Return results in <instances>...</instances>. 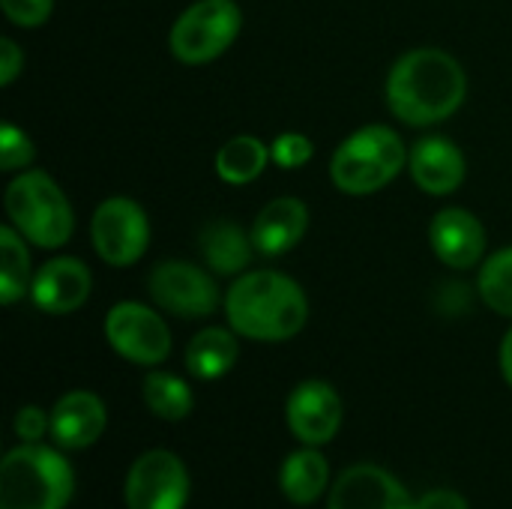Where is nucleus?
Segmentation results:
<instances>
[{"label": "nucleus", "mask_w": 512, "mask_h": 509, "mask_svg": "<svg viewBox=\"0 0 512 509\" xmlns=\"http://www.w3.org/2000/svg\"><path fill=\"white\" fill-rule=\"evenodd\" d=\"M468 93L462 63L441 48L402 54L387 75V105L408 126H432L459 111Z\"/></svg>", "instance_id": "obj_1"}, {"label": "nucleus", "mask_w": 512, "mask_h": 509, "mask_svg": "<svg viewBox=\"0 0 512 509\" xmlns=\"http://www.w3.org/2000/svg\"><path fill=\"white\" fill-rule=\"evenodd\" d=\"M225 315L231 330L243 339L285 342L306 327L309 300L294 279L276 270H255L231 285Z\"/></svg>", "instance_id": "obj_2"}, {"label": "nucleus", "mask_w": 512, "mask_h": 509, "mask_svg": "<svg viewBox=\"0 0 512 509\" xmlns=\"http://www.w3.org/2000/svg\"><path fill=\"white\" fill-rule=\"evenodd\" d=\"M75 492L69 462L45 444H21L0 465V509H66Z\"/></svg>", "instance_id": "obj_3"}, {"label": "nucleus", "mask_w": 512, "mask_h": 509, "mask_svg": "<svg viewBox=\"0 0 512 509\" xmlns=\"http://www.w3.org/2000/svg\"><path fill=\"white\" fill-rule=\"evenodd\" d=\"M408 162L405 141L390 126H363L339 144L330 177L345 195H372L393 183Z\"/></svg>", "instance_id": "obj_4"}, {"label": "nucleus", "mask_w": 512, "mask_h": 509, "mask_svg": "<svg viewBox=\"0 0 512 509\" xmlns=\"http://www.w3.org/2000/svg\"><path fill=\"white\" fill-rule=\"evenodd\" d=\"M6 213L21 237L42 249H60L75 228L66 195L42 171H24L6 186Z\"/></svg>", "instance_id": "obj_5"}, {"label": "nucleus", "mask_w": 512, "mask_h": 509, "mask_svg": "<svg viewBox=\"0 0 512 509\" xmlns=\"http://www.w3.org/2000/svg\"><path fill=\"white\" fill-rule=\"evenodd\" d=\"M243 27V15L234 0L192 3L171 27V51L180 63L201 66L231 48Z\"/></svg>", "instance_id": "obj_6"}, {"label": "nucleus", "mask_w": 512, "mask_h": 509, "mask_svg": "<svg viewBox=\"0 0 512 509\" xmlns=\"http://www.w3.org/2000/svg\"><path fill=\"white\" fill-rule=\"evenodd\" d=\"M96 255L111 267H132L150 243V222L141 204L114 195L102 201L90 222Z\"/></svg>", "instance_id": "obj_7"}, {"label": "nucleus", "mask_w": 512, "mask_h": 509, "mask_svg": "<svg viewBox=\"0 0 512 509\" xmlns=\"http://www.w3.org/2000/svg\"><path fill=\"white\" fill-rule=\"evenodd\" d=\"M108 345L135 366H159L171 354V333L162 315L141 303H117L105 318Z\"/></svg>", "instance_id": "obj_8"}, {"label": "nucleus", "mask_w": 512, "mask_h": 509, "mask_svg": "<svg viewBox=\"0 0 512 509\" xmlns=\"http://www.w3.org/2000/svg\"><path fill=\"white\" fill-rule=\"evenodd\" d=\"M189 501V471L180 456L150 450L138 456L126 474L129 509H183Z\"/></svg>", "instance_id": "obj_9"}, {"label": "nucleus", "mask_w": 512, "mask_h": 509, "mask_svg": "<svg viewBox=\"0 0 512 509\" xmlns=\"http://www.w3.org/2000/svg\"><path fill=\"white\" fill-rule=\"evenodd\" d=\"M150 297L177 318H207L219 306V288L210 273L186 261H162L150 273Z\"/></svg>", "instance_id": "obj_10"}, {"label": "nucleus", "mask_w": 512, "mask_h": 509, "mask_svg": "<svg viewBox=\"0 0 512 509\" xmlns=\"http://www.w3.org/2000/svg\"><path fill=\"white\" fill-rule=\"evenodd\" d=\"M285 420L303 447H324L342 426V399L324 381H303L288 396Z\"/></svg>", "instance_id": "obj_11"}, {"label": "nucleus", "mask_w": 512, "mask_h": 509, "mask_svg": "<svg viewBox=\"0 0 512 509\" xmlns=\"http://www.w3.org/2000/svg\"><path fill=\"white\" fill-rule=\"evenodd\" d=\"M327 509H417L405 486L381 465H351L330 489Z\"/></svg>", "instance_id": "obj_12"}, {"label": "nucleus", "mask_w": 512, "mask_h": 509, "mask_svg": "<svg viewBox=\"0 0 512 509\" xmlns=\"http://www.w3.org/2000/svg\"><path fill=\"white\" fill-rule=\"evenodd\" d=\"M429 240L435 255L456 270H471L486 252V231L480 219L462 207H447L432 219Z\"/></svg>", "instance_id": "obj_13"}, {"label": "nucleus", "mask_w": 512, "mask_h": 509, "mask_svg": "<svg viewBox=\"0 0 512 509\" xmlns=\"http://www.w3.org/2000/svg\"><path fill=\"white\" fill-rule=\"evenodd\" d=\"M90 270L78 258H54L45 267H39L30 297L33 303L48 315H69L81 309L90 297Z\"/></svg>", "instance_id": "obj_14"}, {"label": "nucleus", "mask_w": 512, "mask_h": 509, "mask_svg": "<svg viewBox=\"0 0 512 509\" xmlns=\"http://www.w3.org/2000/svg\"><path fill=\"white\" fill-rule=\"evenodd\" d=\"M108 414L96 393L72 390L51 408V438L63 450H87L105 432Z\"/></svg>", "instance_id": "obj_15"}, {"label": "nucleus", "mask_w": 512, "mask_h": 509, "mask_svg": "<svg viewBox=\"0 0 512 509\" xmlns=\"http://www.w3.org/2000/svg\"><path fill=\"white\" fill-rule=\"evenodd\" d=\"M408 168L414 183L429 195H450L465 180V156L462 150L441 135L423 138L408 153Z\"/></svg>", "instance_id": "obj_16"}, {"label": "nucleus", "mask_w": 512, "mask_h": 509, "mask_svg": "<svg viewBox=\"0 0 512 509\" xmlns=\"http://www.w3.org/2000/svg\"><path fill=\"white\" fill-rule=\"evenodd\" d=\"M306 228H309L306 204L300 198H276L258 213L249 237L258 255L276 258L291 252L303 240Z\"/></svg>", "instance_id": "obj_17"}, {"label": "nucleus", "mask_w": 512, "mask_h": 509, "mask_svg": "<svg viewBox=\"0 0 512 509\" xmlns=\"http://www.w3.org/2000/svg\"><path fill=\"white\" fill-rule=\"evenodd\" d=\"M201 255L207 261V267L219 276H234L240 270L249 267L252 261V237L243 234L240 225L228 222V219H213L201 228Z\"/></svg>", "instance_id": "obj_18"}, {"label": "nucleus", "mask_w": 512, "mask_h": 509, "mask_svg": "<svg viewBox=\"0 0 512 509\" xmlns=\"http://www.w3.org/2000/svg\"><path fill=\"white\" fill-rule=\"evenodd\" d=\"M279 489L297 507L315 504L330 489V465L318 453V447H303V450L291 453L282 462V468H279Z\"/></svg>", "instance_id": "obj_19"}, {"label": "nucleus", "mask_w": 512, "mask_h": 509, "mask_svg": "<svg viewBox=\"0 0 512 509\" xmlns=\"http://www.w3.org/2000/svg\"><path fill=\"white\" fill-rule=\"evenodd\" d=\"M240 357V345L234 330H222V327H207L201 330L189 348H186V369L198 378V381H216L225 378L234 363Z\"/></svg>", "instance_id": "obj_20"}, {"label": "nucleus", "mask_w": 512, "mask_h": 509, "mask_svg": "<svg viewBox=\"0 0 512 509\" xmlns=\"http://www.w3.org/2000/svg\"><path fill=\"white\" fill-rule=\"evenodd\" d=\"M267 159H270V150L264 147V141H258L255 135H237L225 147H219L216 174L231 186H243L264 174Z\"/></svg>", "instance_id": "obj_21"}, {"label": "nucleus", "mask_w": 512, "mask_h": 509, "mask_svg": "<svg viewBox=\"0 0 512 509\" xmlns=\"http://www.w3.org/2000/svg\"><path fill=\"white\" fill-rule=\"evenodd\" d=\"M141 396H144V405L159 420H168V423L186 420L195 405L192 387L171 372H150L141 384Z\"/></svg>", "instance_id": "obj_22"}, {"label": "nucleus", "mask_w": 512, "mask_h": 509, "mask_svg": "<svg viewBox=\"0 0 512 509\" xmlns=\"http://www.w3.org/2000/svg\"><path fill=\"white\" fill-rule=\"evenodd\" d=\"M30 255L18 228H0V303L12 306L27 294Z\"/></svg>", "instance_id": "obj_23"}, {"label": "nucleus", "mask_w": 512, "mask_h": 509, "mask_svg": "<svg viewBox=\"0 0 512 509\" xmlns=\"http://www.w3.org/2000/svg\"><path fill=\"white\" fill-rule=\"evenodd\" d=\"M480 297L486 300V306L504 318H512V246L495 252L477 279Z\"/></svg>", "instance_id": "obj_24"}, {"label": "nucleus", "mask_w": 512, "mask_h": 509, "mask_svg": "<svg viewBox=\"0 0 512 509\" xmlns=\"http://www.w3.org/2000/svg\"><path fill=\"white\" fill-rule=\"evenodd\" d=\"M33 144H30V138L15 126V123H3L0 126V168L3 171H18V168H24V165H30V159H33Z\"/></svg>", "instance_id": "obj_25"}, {"label": "nucleus", "mask_w": 512, "mask_h": 509, "mask_svg": "<svg viewBox=\"0 0 512 509\" xmlns=\"http://www.w3.org/2000/svg\"><path fill=\"white\" fill-rule=\"evenodd\" d=\"M312 141L300 132H285L270 144V159L279 168H300L312 159Z\"/></svg>", "instance_id": "obj_26"}, {"label": "nucleus", "mask_w": 512, "mask_h": 509, "mask_svg": "<svg viewBox=\"0 0 512 509\" xmlns=\"http://www.w3.org/2000/svg\"><path fill=\"white\" fill-rule=\"evenodd\" d=\"M0 6L18 27H42L54 9V0H0Z\"/></svg>", "instance_id": "obj_27"}, {"label": "nucleus", "mask_w": 512, "mask_h": 509, "mask_svg": "<svg viewBox=\"0 0 512 509\" xmlns=\"http://www.w3.org/2000/svg\"><path fill=\"white\" fill-rule=\"evenodd\" d=\"M15 435L21 444H42L45 435H51V414H45L36 405H24L15 414Z\"/></svg>", "instance_id": "obj_28"}, {"label": "nucleus", "mask_w": 512, "mask_h": 509, "mask_svg": "<svg viewBox=\"0 0 512 509\" xmlns=\"http://www.w3.org/2000/svg\"><path fill=\"white\" fill-rule=\"evenodd\" d=\"M24 66V54L12 39H0V84L9 87Z\"/></svg>", "instance_id": "obj_29"}, {"label": "nucleus", "mask_w": 512, "mask_h": 509, "mask_svg": "<svg viewBox=\"0 0 512 509\" xmlns=\"http://www.w3.org/2000/svg\"><path fill=\"white\" fill-rule=\"evenodd\" d=\"M417 509H468V501L453 489H435L417 501Z\"/></svg>", "instance_id": "obj_30"}, {"label": "nucleus", "mask_w": 512, "mask_h": 509, "mask_svg": "<svg viewBox=\"0 0 512 509\" xmlns=\"http://www.w3.org/2000/svg\"><path fill=\"white\" fill-rule=\"evenodd\" d=\"M501 372H504L507 384L512 387V330L504 336V342H501Z\"/></svg>", "instance_id": "obj_31"}]
</instances>
